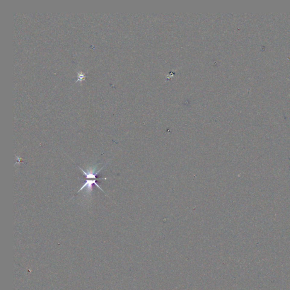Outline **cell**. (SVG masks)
Segmentation results:
<instances>
[{"instance_id":"obj_1","label":"cell","mask_w":290,"mask_h":290,"mask_svg":"<svg viewBox=\"0 0 290 290\" xmlns=\"http://www.w3.org/2000/svg\"><path fill=\"white\" fill-rule=\"evenodd\" d=\"M90 179L91 180H86L85 181V182L84 183V184L82 186V187L78 191L77 193H78L80 191L83 190V189H86V191L87 192V194H88L90 196L91 194V192H92V185L94 184L95 185L97 186V188L99 189H100L101 191H103L104 193H105L104 192V190L101 189V187L96 183V180L97 179Z\"/></svg>"}]
</instances>
